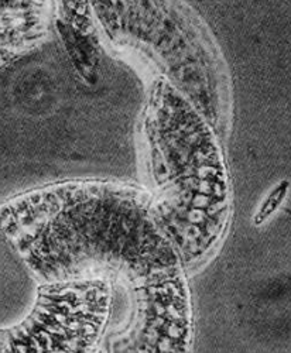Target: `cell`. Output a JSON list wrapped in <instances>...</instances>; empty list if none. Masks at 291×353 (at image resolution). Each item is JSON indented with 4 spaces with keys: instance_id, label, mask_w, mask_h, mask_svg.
Masks as SVG:
<instances>
[{
    "instance_id": "1",
    "label": "cell",
    "mask_w": 291,
    "mask_h": 353,
    "mask_svg": "<svg viewBox=\"0 0 291 353\" xmlns=\"http://www.w3.org/2000/svg\"><path fill=\"white\" fill-rule=\"evenodd\" d=\"M3 229L43 283L122 281L128 312L106 335L105 353H191L190 310L176 264H156L170 248L156 228L121 199L27 201L3 210Z\"/></svg>"
},
{
    "instance_id": "2",
    "label": "cell",
    "mask_w": 291,
    "mask_h": 353,
    "mask_svg": "<svg viewBox=\"0 0 291 353\" xmlns=\"http://www.w3.org/2000/svg\"><path fill=\"white\" fill-rule=\"evenodd\" d=\"M112 296L102 279L44 283L30 315L2 328L0 353H99L112 321Z\"/></svg>"
},
{
    "instance_id": "3",
    "label": "cell",
    "mask_w": 291,
    "mask_h": 353,
    "mask_svg": "<svg viewBox=\"0 0 291 353\" xmlns=\"http://www.w3.org/2000/svg\"><path fill=\"white\" fill-rule=\"evenodd\" d=\"M288 191H290V183L287 180H283L279 184H276L272 188V191L263 198V201L260 202L257 211L253 215V225L261 226L265 222H268L279 211Z\"/></svg>"
},
{
    "instance_id": "4",
    "label": "cell",
    "mask_w": 291,
    "mask_h": 353,
    "mask_svg": "<svg viewBox=\"0 0 291 353\" xmlns=\"http://www.w3.org/2000/svg\"><path fill=\"white\" fill-rule=\"evenodd\" d=\"M99 353H105V352H103V349H102V350H101V352H99Z\"/></svg>"
}]
</instances>
